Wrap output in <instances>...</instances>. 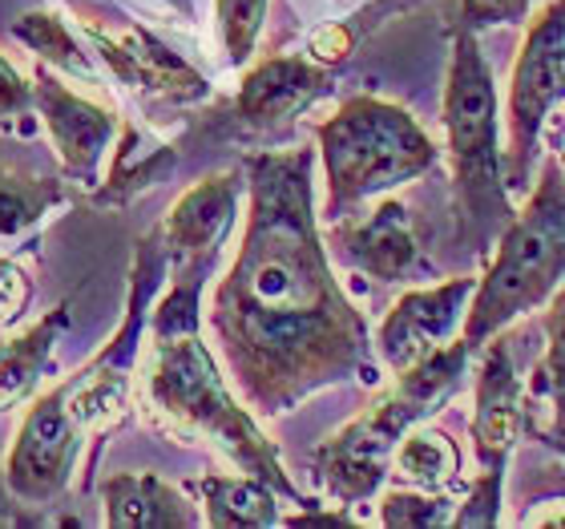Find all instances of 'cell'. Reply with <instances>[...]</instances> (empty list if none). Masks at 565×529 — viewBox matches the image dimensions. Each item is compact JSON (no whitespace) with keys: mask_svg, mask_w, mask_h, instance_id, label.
<instances>
[{"mask_svg":"<svg viewBox=\"0 0 565 529\" xmlns=\"http://www.w3.org/2000/svg\"><path fill=\"white\" fill-rule=\"evenodd\" d=\"M243 170L247 226L211 299V331L243 400L282 416L340 380L376 384L367 324L316 223V150H263Z\"/></svg>","mask_w":565,"mask_h":529,"instance_id":"cell-1","label":"cell"},{"mask_svg":"<svg viewBox=\"0 0 565 529\" xmlns=\"http://www.w3.org/2000/svg\"><path fill=\"white\" fill-rule=\"evenodd\" d=\"M445 138L452 162V211H457V247L469 260L489 255L513 223V190L501 150V106L477 33H452V61L445 82Z\"/></svg>","mask_w":565,"mask_h":529,"instance_id":"cell-2","label":"cell"},{"mask_svg":"<svg viewBox=\"0 0 565 529\" xmlns=\"http://www.w3.org/2000/svg\"><path fill=\"white\" fill-rule=\"evenodd\" d=\"M146 400L166 433L182 436V441H211L238 469L267 482L279 497L295 506H311L282 469L279 448L267 441L255 416L238 404L235 392L226 389L211 348L202 343V331L150 340Z\"/></svg>","mask_w":565,"mask_h":529,"instance_id":"cell-3","label":"cell"},{"mask_svg":"<svg viewBox=\"0 0 565 529\" xmlns=\"http://www.w3.org/2000/svg\"><path fill=\"white\" fill-rule=\"evenodd\" d=\"M472 352L477 348L465 336L424 352L416 364L396 372V389H388L352 424H343L331 441H323L311 457V469L328 497H335L340 506H360L376 494L404 436L460 389Z\"/></svg>","mask_w":565,"mask_h":529,"instance_id":"cell-4","label":"cell"},{"mask_svg":"<svg viewBox=\"0 0 565 529\" xmlns=\"http://www.w3.org/2000/svg\"><path fill=\"white\" fill-rule=\"evenodd\" d=\"M319 158L328 170L323 219L340 223L376 194L413 182L436 166L433 138L396 102L372 94L348 97L328 121L316 126Z\"/></svg>","mask_w":565,"mask_h":529,"instance_id":"cell-5","label":"cell"},{"mask_svg":"<svg viewBox=\"0 0 565 529\" xmlns=\"http://www.w3.org/2000/svg\"><path fill=\"white\" fill-rule=\"evenodd\" d=\"M497 243L501 247L484 279L477 283L460 331L472 348H484L513 319L542 307L565 283V170L557 158L542 166L530 202L513 214V223Z\"/></svg>","mask_w":565,"mask_h":529,"instance_id":"cell-6","label":"cell"},{"mask_svg":"<svg viewBox=\"0 0 565 529\" xmlns=\"http://www.w3.org/2000/svg\"><path fill=\"white\" fill-rule=\"evenodd\" d=\"M565 97V0L545 4L521 41L513 82H509V190H530L533 162L542 154V126Z\"/></svg>","mask_w":565,"mask_h":529,"instance_id":"cell-7","label":"cell"},{"mask_svg":"<svg viewBox=\"0 0 565 529\" xmlns=\"http://www.w3.org/2000/svg\"><path fill=\"white\" fill-rule=\"evenodd\" d=\"M89 441L77 416L70 412V380L36 396L24 409L9 457H4V489L17 506H41L57 501L73 482L82 445Z\"/></svg>","mask_w":565,"mask_h":529,"instance_id":"cell-8","label":"cell"},{"mask_svg":"<svg viewBox=\"0 0 565 529\" xmlns=\"http://www.w3.org/2000/svg\"><path fill=\"white\" fill-rule=\"evenodd\" d=\"M331 247L343 263L376 283H436L440 267L428 260L413 231V211L401 199H384L367 219H340L331 223Z\"/></svg>","mask_w":565,"mask_h":529,"instance_id":"cell-9","label":"cell"},{"mask_svg":"<svg viewBox=\"0 0 565 529\" xmlns=\"http://www.w3.org/2000/svg\"><path fill=\"white\" fill-rule=\"evenodd\" d=\"M33 94L36 118L45 121L65 174L73 182H82V187H97L102 182V158L118 138V118L109 109L94 106L89 97L73 94L49 65H36Z\"/></svg>","mask_w":565,"mask_h":529,"instance_id":"cell-10","label":"cell"},{"mask_svg":"<svg viewBox=\"0 0 565 529\" xmlns=\"http://www.w3.org/2000/svg\"><path fill=\"white\" fill-rule=\"evenodd\" d=\"M247 190V170H223L194 182L166 214L162 239L170 271H214V260L235 231L238 202Z\"/></svg>","mask_w":565,"mask_h":529,"instance_id":"cell-11","label":"cell"},{"mask_svg":"<svg viewBox=\"0 0 565 529\" xmlns=\"http://www.w3.org/2000/svg\"><path fill=\"white\" fill-rule=\"evenodd\" d=\"M477 295V279L460 275V279L433 283V287H413L404 292L392 311L384 316L376 331V352L392 372H404L416 364L424 352H433L452 336L460 319L469 316V304Z\"/></svg>","mask_w":565,"mask_h":529,"instance_id":"cell-12","label":"cell"},{"mask_svg":"<svg viewBox=\"0 0 565 529\" xmlns=\"http://www.w3.org/2000/svg\"><path fill=\"white\" fill-rule=\"evenodd\" d=\"M82 29L89 36V45L114 70V77L121 85L138 89V94L178 102V106L211 97V82L194 65H186V61L178 57L174 49H166L153 33L138 29V24H126L121 33H109L97 21H82Z\"/></svg>","mask_w":565,"mask_h":529,"instance_id":"cell-13","label":"cell"},{"mask_svg":"<svg viewBox=\"0 0 565 529\" xmlns=\"http://www.w3.org/2000/svg\"><path fill=\"white\" fill-rule=\"evenodd\" d=\"M331 85L335 77L319 61L291 57V53L263 57L238 85L235 121L247 130H275L311 109L323 94H331Z\"/></svg>","mask_w":565,"mask_h":529,"instance_id":"cell-14","label":"cell"},{"mask_svg":"<svg viewBox=\"0 0 565 529\" xmlns=\"http://www.w3.org/2000/svg\"><path fill=\"white\" fill-rule=\"evenodd\" d=\"M521 429H525V409H521V377L518 360H513V343L505 336H493V343H484L469 424L472 453L481 461V469H505Z\"/></svg>","mask_w":565,"mask_h":529,"instance_id":"cell-15","label":"cell"},{"mask_svg":"<svg viewBox=\"0 0 565 529\" xmlns=\"http://www.w3.org/2000/svg\"><path fill=\"white\" fill-rule=\"evenodd\" d=\"M109 529H194L202 514L178 485L153 477V473H114L102 482Z\"/></svg>","mask_w":565,"mask_h":529,"instance_id":"cell-16","label":"cell"},{"mask_svg":"<svg viewBox=\"0 0 565 529\" xmlns=\"http://www.w3.org/2000/svg\"><path fill=\"white\" fill-rule=\"evenodd\" d=\"M178 166V150L170 141L153 138L141 126H121V138L114 146V162L102 187H94V207L102 211H118L134 202L141 190L158 187L170 170Z\"/></svg>","mask_w":565,"mask_h":529,"instance_id":"cell-17","label":"cell"},{"mask_svg":"<svg viewBox=\"0 0 565 529\" xmlns=\"http://www.w3.org/2000/svg\"><path fill=\"white\" fill-rule=\"evenodd\" d=\"M65 331H70V307L57 304L36 319L33 328H24L21 336L0 343V412H12L21 400L33 396L41 372L49 368L53 348Z\"/></svg>","mask_w":565,"mask_h":529,"instance_id":"cell-18","label":"cell"},{"mask_svg":"<svg viewBox=\"0 0 565 529\" xmlns=\"http://www.w3.org/2000/svg\"><path fill=\"white\" fill-rule=\"evenodd\" d=\"M190 489L206 506V526L214 529H263L279 526V494L259 477H199Z\"/></svg>","mask_w":565,"mask_h":529,"instance_id":"cell-19","label":"cell"},{"mask_svg":"<svg viewBox=\"0 0 565 529\" xmlns=\"http://www.w3.org/2000/svg\"><path fill=\"white\" fill-rule=\"evenodd\" d=\"M396 473L413 489L445 494L448 485H457L460 473V448L445 429H413L396 448Z\"/></svg>","mask_w":565,"mask_h":529,"instance_id":"cell-20","label":"cell"},{"mask_svg":"<svg viewBox=\"0 0 565 529\" xmlns=\"http://www.w3.org/2000/svg\"><path fill=\"white\" fill-rule=\"evenodd\" d=\"M12 36H17L29 53H36V61L49 65V70L73 73V77L94 82V61H89L82 41L70 33V24L61 21L57 12H45V9L24 12L21 21H12Z\"/></svg>","mask_w":565,"mask_h":529,"instance_id":"cell-21","label":"cell"},{"mask_svg":"<svg viewBox=\"0 0 565 529\" xmlns=\"http://www.w3.org/2000/svg\"><path fill=\"white\" fill-rule=\"evenodd\" d=\"M65 199H70V190L57 178H29L0 170V239L29 235Z\"/></svg>","mask_w":565,"mask_h":529,"instance_id":"cell-22","label":"cell"},{"mask_svg":"<svg viewBox=\"0 0 565 529\" xmlns=\"http://www.w3.org/2000/svg\"><path fill=\"white\" fill-rule=\"evenodd\" d=\"M545 328V360L537 372L533 392H550L554 400V433L565 436V283L550 295V311L542 319Z\"/></svg>","mask_w":565,"mask_h":529,"instance_id":"cell-23","label":"cell"},{"mask_svg":"<svg viewBox=\"0 0 565 529\" xmlns=\"http://www.w3.org/2000/svg\"><path fill=\"white\" fill-rule=\"evenodd\" d=\"M380 521L388 529H436L452 526V501L428 489H392L380 501Z\"/></svg>","mask_w":565,"mask_h":529,"instance_id":"cell-24","label":"cell"},{"mask_svg":"<svg viewBox=\"0 0 565 529\" xmlns=\"http://www.w3.org/2000/svg\"><path fill=\"white\" fill-rule=\"evenodd\" d=\"M267 4L271 0H214L218 9V33H223V49L231 65H247L255 53V41L267 21Z\"/></svg>","mask_w":565,"mask_h":529,"instance_id":"cell-25","label":"cell"},{"mask_svg":"<svg viewBox=\"0 0 565 529\" xmlns=\"http://www.w3.org/2000/svg\"><path fill=\"white\" fill-rule=\"evenodd\" d=\"M501 485H505V469H481V477L469 485V497L452 514V526L493 529L501 521Z\"/></svg>","mask_w":565,"mask_h":529,"instance_id":"cell-26","label":"cell"},{"mask_svg":"<svg viewBox=\"0 0 565 529\" xmlns=\"http://www.w3.org/2000/svg\"><path fill=\"white\" fill-rule=\"evenodd\" d=\"M0 126H17L21 134L36 130V94L9 57H0Z\"/></svg>","mask_w":565,"mask_h":529,"instance_id":"cell-27","label":"cell"},{"mask_svg":"<svg viewBox=\"0 0 565 529\" xmlns=\"http://www.w3.org/2000/svg\"><path fill=\"white\" fill-rule=\"evenodd\" d=\"M533 0H460V29H493V24L530 21Z\"/></svg>","mask_w":565,"mask_h":529,"instance_id":"cell-28","label":"cell"},{"mask_svg":"<svg viewBox=\"0 0 565 529\" xmlns=\"http://www.w3.org/2000/svg\"><path fill=\"white\" fill-rule=\"evenodd\" d=\"M29 295H33L29 275H24L17 263L0 260V324H9V319L21 316L24 304H29Z\"/></svg>","mask_w":565,"mask_h":529,"instance_id":"cell-29","label":"cell"},{"mask_svg":"<svg viewBox=\"0 0 565 529\" xmlns=\"http://www.w3.org/2000/svg\"><path fill=\"white\" fill-rule=\"evenodd\" d=\"M521 526H565V497L554 501H537V506L521 518Z\"/></svg>","mask_w":565,"mask_h":529,"instance_id":"cell-30","label":"cell"},{"mask_svg":"<svg viewBox=\"0 0 565 529\" xmlns=\"http://www.w3.org/2000/svg\"><path fill=\"white\" fill-rule=\"evenodd\" d=\"M287 526H352V518L343 514V509H335V514H311V506L299 509L295 518H282Z\"/></svg>","mask_w":565,"mask_h":529,"instance_id":"cell-31","label":"cell"},{"mask_svg":"<svg viewBox=\"0 0 565 529\" xmlns=\"http://www.w3.org/2000/svg\"><path fill=\"white\" fill-rule=\"evenodd\" d=\"M525 429H530V433L537 436V441H545V445L557 448V453L565 457V436H562V433H554V429H542L537 421H525Z\"/></svg>","mask_w":565,"mask_h":529,"instance_id":"cell-32","label":"cell"},{"mask_svg":"<svg viewBox=\"0 0 565 529\" xmlns=\"http://www.w3.org/2000/svg\"><path fill=\"white\" fill-rule=\"evenodd\" d=\"M166 4H170V9H174V12H182L186 21H190V17H194V0H166Z\"/></svg>","mask_w":565,"mask_h":529,"instance_id":"cell-33","label":"cell"},{"mask_svg":"<svg viewBox=\"0 0 565 529\" xmlns=\"http://www.w3.org/2000/svg\"><path fill=\"white\" fill-rule=\"evenodd\" d=\"M562 158H565V134H562Z\"/></svg>","mask_w":565,"mask_h":529,"instance_id":"cell-34","label":"cell"},{"mask_svg":"<svg viewBox=\"0 0 565 529\" xmlns=\"http://www.w3.org/2000/svg\"><path fill=\"white\" fill-rule=\"evenodd\" d=\"M340 4H348V0H340Z\"/></svg>","mask_w":565,"mask_h":529,"instance_id":"cell-35","label":"cell"}]
</instances>
